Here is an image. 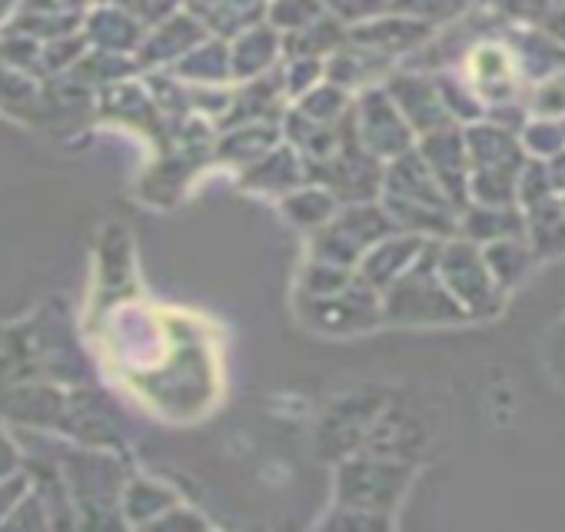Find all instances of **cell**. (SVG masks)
<instances>
[{"instance_id":"obj_1","label":"cell","mask_w":565,"mask_h":532,"mask_svg":"<svg viewBox=\"0 0 565 532\" xmlns=\"http://www.w3.org/2000/svg\"><path fill=\"white\" fill-rule=\"evenodd\" d=\"M376 294V287H370L363 277H353L347 266L317 259L303 277L300 313L303 323L320 333H360L386 317Z\"/></svg>"},{"instance_id":"obj_2","label":"cell","mask_w":565,"mask_h":532,"mask_svg":"<svg viewBox=\"0 0 565 532\" xmlns=\"http://www.w3.org/2000/svg\"><path fill=\"white\" fill-rule=\"evenodd\" d=\"M383 313L393 323H456V320H466V310L449 294V287L439 274V246L423 249V259H416L393 287H386Z\"/></svg>"},{"instance_id":"obj_3","label":"cell","mask_w":565,"mask_h":532,"mask_svg":"<svg viewBox=\"0 0 565 532\" xmlns=\"http://www.w3.org/2000/svg\"><path fill=\"white\" fill-rule=\"evenodd\" d=\"M409 462L390 456H360L347 459L337 476V506L340 509H363L386 515L409 486Z\"/></svg>"},{"instance_id":"obj_4","label":"cell","mask_w":565,"mask_h":532,"mask_svg":"<svg viewBox=\"0 0 565 532\" xmlns=\"http://www.w3.org/2000/svg\"><path fill=\"white\" fill-rule=\"evenodd\" d=\"M469 160L476 163L472 193L486 206H509L515 196V177L522 170V150L502 127H476L466 137Z\"/></svg>"},{"instance_id":"obj_5","label":"cell","mask_w":565,"mask_h":532,"mask_svg":"<svg viewBox=\"0 0 565 532\" xmlns=\"http://www.w3.org/2000/svg\"><path fill=\"white\" fill-rule=\"evenodd\" d=\"M439 274L466 317H492L502 307V287L495 284L486 253L466 240L439 246Z\"/></svg>"},{"instance_id":"obj_6","label":"cell","mask_w":565,"mask_h":532,"mask_svg":"<svg viewBox=\"0 0 565 532\" xmlns=\"http://www.w3.org/2000/svg\"><path fill=\"white\" fill-rule=\"evenodd\" d=\"M393 216H386L376 206H350L347 213L333 216L320 240H317V259L333 263V266H350L360 263L383 236H390Z\"/></svg>"},{"instance_id":"obj_7","label":"cell","mask_w":565,"mask_h":532,"mask_svg":"<svg viewBox=\"0 0 565 532\" xmlns=\"http://www.w3.org/2000/svg\"><path fill=\"white\" fill-rule=\"evenodd\" d=\"M356 134L363 147L380 160H396L413 147V127L396 107V100L383 91H370L356 114Z\"/></svg>"},{"instance_id":"obj_8","label":"cell","mask_w":565,"mask_h":532,"mask_svg":"<svg viewBox=\"0 0 565 532\" xmlns=\"http://www.w3.org/2000/svg\"><path fill=\"white\" fill-rule=\"evenodd\" d=\"M383 409H386V400L380 393L343 396L327 413V419L320 426V449H327V456H347V453L366 446Z\"/></svg>"},{"instance_id":"obj_9","label":"cell","mask_w":565,"mask_h":532,"mask_svg":"<svg viewBox=\"0 0 565 532\" xmlns=\"http://www.w3.org/2000/svg\"><path fill=\"white\" fill-rule=\"evenodd\" d=\"M429 28H433L429 21H416V18H403V14L383 18V21L373 18V21L360 24L356 31H350L347 44L376 57V61H390L396 54L419 47L429 38Z\"/></svg>"},{"instance_id":"obj_10","label":"cell","mask_w":565,"mask_h":532,"mask_svg":"<svg viewBox=\"0 0 565 532\" xmlns=\"http://www.w3.org/2000/svg\"><path fill=\"white\" fill-rule=\"evenodd\" d=\"M469 77L486 104L502 107L515 91L519 54L505 51L502 44H479L469 57Z\"/></svg>"},{"instance_id":"obj_11","label":"cell","mask_w":565,"mask_h":532,"mask_svg":"<svg viewBox=\"0 0 565 532\" xmlns=\"http://www.w3.org/2000/svg\"><path fill=\"white\" fill-rule=\"evenodd\" d=\"M423 157H426L429 170L436 173V180L443 183V190L449 193V200L452 203H466V170H469V147H466V140L456 130L439 127V130L426 134Z\"/></svg>"},{"instance_id":"obj_12","label":"cell","mask_w":565,"mask_h":532,"mask_svg":"<svg viewBox=\"0 0 565 532\" xmlns=\"http://www.w3.org/2000/svg\"><path fill=\"white\" fill-rule=\"evenodd\" d=\"M390 97L396 100V107L403 110L409 127H416L423 134H433L449 124L446 100H443L439 87H433L426 77H393Z\"/></svg>"},{"instance_id":"obj_13","label":"cell","mask_w":565,"mask_h":532,"mask_svg":"<svg viewBox=\"0 0 565 532\" xmlns=\"http://www.w3.org/2000/svg\"><path fill=\"white\" fill-rule=\"evenodd\" d=\"M423 240L419 236H383L366 256H363V280L376 290L393 287L409 266L416 263V256L423 253Z\"/></svg>"},{"instance_id":"obj_14","label":"cell","mask_w":565,"mask_h":532,"mask_svg":"<svg viewBox=\"0 0 565 532\" xmlns=\"http://www.w3.org/2000/svg\"><path fill=\"white\" fill-rule=\"evenodd\" d=\"M423 426L406 416L403 409H383V416L376 419L366 446L376 449V456H390V459H413L423 446Z\"/></svg>"},{"instance_id":"obj_15","label":"cell","mask_w":565,"mask_h":532,"mask_svg":"<svg viewBox=\"0 0 565 532\" xmlns=\"http://www.w3.org/2000/svg\"><path fill=\"white\" fill-rule=\"evenodd\" d=\"M482 253H486L489 270H492V277H495V284H499L502 290L515 287V284L529 274V263H532V256H535L532 243H525L522 233H519V236L495 240V243H486Z\"/></svg>"},{"instance_id":"obj_16","label":"cell","mask_w":565,"mask_h":532,"mask_svg":"<svg viewBox=\"0 0 565 532\" xmlns=\"http://www.w3.org/2000/svg\"><path fill=\"white\" fill-rule=\"evenodd\" d=\"M529 243L535 256H555L565 253V206L562 200L548 196L535 206H529Z\"/></svg>"},{"instance_id":"obj_17","label":"cell","mask_w":565,"mask_h":532,"mask_svg":"<svg viewBox=\"0 0 565 532\" xmlns=\"http://www.w3.org/2000/svg\"><path fill=\"white\" fill-rule=\"evenodd\" d=\"M347 31H343V24H340V18H320V21H313V24H307V28H300V31H290V41H287V51H290V57H323V54H330V51H337V47H343L347 44Z\"/></svg>"},{"instance_id":"obj_18","label":"cell","mask_w":565,"mask_h":532,"mask_svg":"<svg viewBox=\"0 0 565 532\" xmlns=\"http://www.w3.org/2000/svg\"><path fill=\"white\" fill-rule=\"evenodd\" d=\"M246 183H249L253 190H266V193L294 190V187L300 183V157H294L290 150L266 153L263 160H256V167L249 170Z\"/></svg>"},{"instance_id":"obj_19","label":"cell","mask_w":565,"mask_h":532,"mask_svg":"<svg viewBox=\"0 0 565 532\" xmlns=\"http://www.w3.org/2000/svg\"><path fill=\"white\" fill-rule=\"evenodd\" d=\"M525 230V220L512 210V206H479L469 213L466 220V236L476 240V243H495V240H505V236H519Z\"/></svg>"},{"instance_id":"obj_20","label":"cell","mask_w":565,"mask_h":532,"mask_svg":"<svg viewBox=\"0 0 565 532\" xmlns=\"http://www.w3.org/2000/svg\"><path fill=\"white\" fill-rule=\"evenodd\" d=\"M276 31L259 24L256 31H246L233 51V71L239 77H253V74H263L269 64H273V54H276Z\"/></svg>"},{"instance_id":"obj_21","label":"cell","mask_w":565,"mask_h":532,"mask_svg":"<svg viewBox=\"0 0 565 532\" xmlns=\"http://www.w3.org/2000/svg\"><path fill=\"white\" fill-rule=\"evenodd\" d=\"M282 210H287V216L300 226H327L337 213V196L323 187H307V190H297L294 196H287Z\"/></svg>"},{"instance_id":"obj_22","label":"cell","mask_w":565,"mask_h":532,"mask_svg":"<svg viewBox=\"0 0 565 532\" xmlns=\"http://www.w3.org/2000/svg\"><path fill=\"white\" fill-rule=\"evenodd\" d=\"M124 509L134 522H153L157 512H170L177 509L173 506V496L163 489V486H153V482H134L127 489V499H124Z\"/></svg>"},{"instance_id":"obj_23","label":"cell","mask_w":565,"mask_h":532,"mask_svg":"<svg viewBox=\"0 0 565 532\" xmlns=\"http://www.w3.org/2000/svg\"><path fill=\"white\" fill-rule=\"evenodd\" d=\"M323 18V0H273L269 21L279 31H300Z\"/></svg>"},{"instance_id":"obj_24","label":"cell","mask_w":565,"mask_h":532,"mask_svg":"<svg viewBox=\"0 0 565 532\" xmlns=\"http://www.w3.org/2000/svg\"><path fill=\"white\" fill-rule=\"evenodd\" d=\"M307 117L320 120V124H337L340 117H347V94L340 91V84H323V87H313L307 97H303V107H300Z\"/></svg>"},{"instance_id":"obj_25","label":"cell","mask_w":565,"mask_h":532,"mask_svg":"<svg viewBox=\"0 0 565 532\" xmlns=\"http://www.w3.org/2000/svg\"><path fill=\"white\" fill-rule=\"evenodd\" d=\"M263 14V0H220V11L203 14L213 31H243L249 21Z\"/></svg>"},{"instance_id":"obj_26","label":"cell","mask_w":565,"mask_h":532,"mask_svg":"<svg viewBox=\"0 0 565 532\" xmlns=\"http://www.w3.org/2000/svg\"><path fill=\"white\" fill-rule=\"evenodd\" d=\"M466 0H390V11L403 14V18H416V21H443L462 11Z\"/></svg>"},{"instance_id":"obj_27","label":"cell","mask_w":565,"mask_h":532,"mask_svg":"<svg viewBox=\"0 0 565 532\" xmlns=\"http://www.w3.org/2000/svg\"><path fill=\"white\" fill-rule=\"evenodd\" d=\"M532 114H539L545 120H562L565 117V71L555 74L552 81H545L532 94Z\"/></svg>"},{"instance_id":"obj_28","label":"cell","mask_w":565,"mask_h":532,"mask_svg":"<svg viewBox=\"0 0 565 532\" xmlns=\"http://www.w3.org/2000/svg\"><path fill=\"white\" fill-rule=\"evenodd\" d=\"M276 143V134L269 127H253V130H239L230 143H226V153L233 157H246L249 160H263L269 153V147Z\"/></svg>"},{"instance_id":"obj_29","label":"cell","mask_w":565,"mask_h":532,"mask_svg":"<svg viewBox=\"0 0 565 532\" xmlns=\"http://www.w3.org/2000/svg\"><path fill=\"white\" fill-rule=\"evenodd\" d=\"M323 8L333 11V18L340 21H373L376 14L390 11V0H323Z\"/></svg>"},{"instance_id":"obj_30","label":"cell","mask_w":565,"mask_h":532,"mask_svg":"<svg viewBox=\"0 0 565 532\" xmlns=\"http://www.w3.org/2000/svg\"><path fill=\"white\" fill-rule=\"evenodd\" d=\"M482 4L495 8L499 14L505 18H515V21H529V24H542L552 0H482Z\"/></svg>"},{"instance_id":"obj_31","label":"cell","mask_w":565,"mask_h":532,"mask_svg":"<svg viewBox=\"0 0 565 532\" xmlns=\"http://www.w3.org/2000/svg\"><path fill=\"white\" fill-rule=\"evenodd\" d=\"M28 482L24 476H8V479H0V522H8V512L18 509V499L24 496Z\"/></svg>"},{"instance_id":"obj_32","label":"cell","mask_w":565,"mask_h":532,"mask_svg":"<svg viewBox=\"0 0 565 532\" xmlns=\"http://www.w3.org/2000/svg\"><path fill=\"white\" fill-rule=\"evenodd\" d=\"M552 41H558L562 47H565V0H555V4L548 8V14H545V21L539 24Z\"/></svg>"},{"instance_id":"obj_33","label":"cell","mask_w":565,"mask_h":532,"mask_svg":"<svg viewBox=\"0 0 565 532\" xmlns=\"http://www.w3.org/2000/svg\"><path fill=\"white\" fill-rule=\"evenodd\" d=\"M548 363H552L555 376L565 383V327H558V330L548 337Z\"/></svg>"},{"instance_id":"obj_34","label":"cell","mask_w":565,"mask_h":532,"mask_svg":"<svg viewBox=\"0 0 565 532\" xmlns=\"http://www.w3.org/2000/svg\"><path fill=\"white\" fill-rule=\"evenodd\" d=\"M562 206H565V196H562Z\"/></svg>"},{"instance_id":"obj_35","label":"cell","mask_w":565,"mask_h":532,"mask_svg":"<svg viewBox=\"0 0 565 532\" xmlns=\"http://www.w3.org/2000/svg\"><path fill=\"white\" fill-rule=\"evenodd\" d=\"M552 4H555V0H552Z\"/></svg>"}]
</instances>
